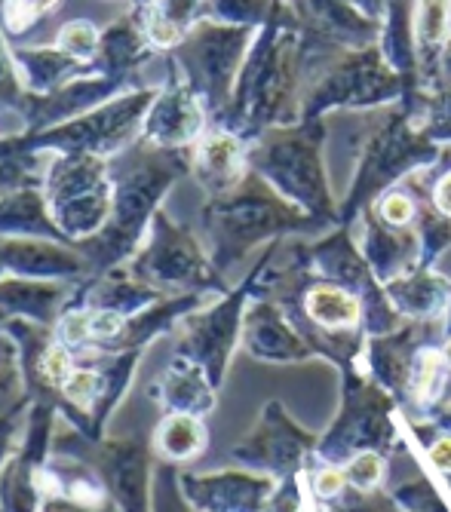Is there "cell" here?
Here are the masks:
<instances>
[{
  "label": "cell",
  "mask_w": 451,
  "mask_h": 512,
  "mask_svg": "<svg viewBox=\"0 0 451 512\" xmlns=\"http://www.w3.org/2000/svg\"><path fill=\"white\" fill-rule=\"evenodd\" d=\"M243 37L237 31H218L212 25H203L194 34H185V40L175 46L178 56L185 59L188 71H197L209 89H221L228 83V71L237 59Z\"/></svg>",
  "instance_id": "obj_1"
},
{
  "label": "cell",
  "mask_w": 451,
  "mask_h": 512,
  "mask_svg": "<svg viewBox=\"0 0 451 512\" xmlns=\"http://www.w3.org/2000/svg\"><path fill=\"white\" fill-rule=\"evenodd\" d=\"M13 59L31 96H43V92L59 89L83 68L62 46H19V50H13Z\"/></svg>",
  "instance_id": "obj_2"
},
{
  "label": "cell",
  "mask_w": 451,
  "mask_h": 512,
  "mask_svg": "<svg viewBox=\"0 0 451 512\" xmlns=\"http://www.w3.org/2000/svg\"><path fill=\"white\" fill-rule=\"evenodd\" d=\"M200 120V108L197 99L188 89H169L163 96L154 99L151 111H148V135L151 138H185L197 129Z\"/></svg>",
  "instance_id": "obj_3"
},
{
  "label": "cell",
  "mask_w": 451,
  "mask_h": 512,
  "mask_svg": "<svg viewBox=\"0 0 451 512\" xmlns=\"http://www.w3.org/2000/svg\"><path fill=\"white\" fill-rule=\"evenodd\" d=\"M307 313L313 322L326 325V329H347L359 319V301L341 289L320 286L307 295Z\"/></svg>",
  "instance_id": "obj_4"
},
{
  "label": "cell",
  "mask_w": 451,
  "mask_h": 512,
  "mask_svg": "<svg viewBox=\"0 0 451 512\" xmlns=\"http://www.w3.org/2000/svg\"><path fill=\"white\" fill-rule=\"evenodd\" d=\"M59 7L62 0H0V31L10 40H22Z\"/></svg>",
  "instance_id": "obj_5"
},
{
  "label": "cell",
  "mask_w": 451,
  "mask_h": 512,
  "mask_svg": "<svg viewBox=\"0 0 451 512\" xmlns=\"http://www.w3.org/2000/svg\"><path fill=\"white\" fill-rule=\"evenodd\" d=\"M206 442V433L200 427V421L188 414H178V417H169V421L160 427V448L175 457V460H185V457H194Z\"/></svg>",
  "instance_id": "obj_6"
},
{
  "label": "cell",
  "mask_w": 451,
  "mask_h": 512,
  "mask_svg": "<svg viewBox=\"0 0 451 512\" xmlns=\"http://www.w3.org/2000/svg\"><path fill=\"white\" fill-rule=\"evenodd\" d=\"M451 31V0H418V16H415V34L421 46L436 50L448 40Z\"/></svg>",
  "instance_id": "obj_7"
},
{
  "label": "cell",
  "mask_w": 451,
  "mask_h": 512,
  "mask_svg": "<svg viewBox=\"0 0 451 512\" xmlns=\"http://www.w3.org/2000/svg\"><path fill=\"white\" fill-rule=\"evenodd\" d=\"M56 46H62V50L68 56H74L80 65H89L96 56H99V46H102V31L86 22V19H77V22H68L59 37H56Z\"/></svg>",
  "instance_id": "obj_8"
},
{
  "label": "cell",
  "mask_w": 451,
  "mask_h": 512,
  "mask_svg": "<svg viewBox=\"0 0 451 512\" xmlns=\"http://www.w3.org/2000/svg\"><path fill=\"white\" fill-rule=\"evenodd\" d=\"M237 157H240V148H237V142L231 135H224V132H215V135H209L206 142H203V148H200V163H203V169H209V172H218V175H224V172H234V166H237Z\"/></svg>",
  "instance_id": "obj_9"
},
{
  "label": "cell",
  "mask_w": 451,
  "mask_h": 512,
  "mask_svg": "<svg viewBox=\"0 0 451 512\" xmlns=\"http://www.w3.org/2000/svg\"><path fill=\"white\" fill-rule=\"evenodd\" d=\"M445 368V353H436V350H424L412 368V393L418 402H430L436 396V384H439V375Z\"/></svg>",
  "instance_id": "obj_10"
},
{
  "label": "cell",
  "mask_w": 451,
  "mask_h": 512,
  "mask_svg": "<svg viewBox=\"0 0 451 512\" xmlns=\"http://www.w3.org/2000/svg\"><path fill=\"white\" fill-rule=\"evenodd\" d=\"M347 482L353 485V488H359V491H369V488H375L378 482H381V476H384V460H381V454H375V451H356L353 457H350V463H347Z\"/></svg>",
  "instance_id": "obj_11"
},
{
  "label": "cell",
  "mask_w": 451,
  "mask_h": 512,
  "mask_svg": "<svg viewBox=\"0 0 451 512\" xmlns=\"http://www.w3.org/2000/svg\"><path fill=\"white\" fill-rule=\"evenodd\" d=\"M93 390H96L93 371H71L68 381H65V396L77 405H86L89 399H93Z\"/></svg>",
  "instance_id": "obj_12"
},
{
  "label": "cell",
  "mask_w": 451,
  "mask_h": 512,
  "mask_svg": "<svg viewBox=\"0 0 451 512\" xmlns=\"http://www.w3.org/2000/svg\"><path fill=\"white\" fill-rule=\"evenodd\" d=\"M344 485H347V473L335 470V467H326V470H320L317 476H313V491H317L320 497H326V500L338 497L344 491Z\"/></svg>",
  "instance_id": "obj_13"
},
{
  "label": "cell",
  "mask_w": 451,
  "mask_h": 512,
  "mask_svg": "<svg viewBox=\"0 0 451 512\" xmlns=\"http://www.w3.org/2000/svg\"><path fill=\"white\" fill-rule=\"evenodd\" d=\"M43 371H47L50 381H68L71 375V362H68V350L65 347H53L43 359Z\"/></svg>",
  "instance_id": "obj_14"
},
{
  "label": "cell",
  "mask_w": 451,
  "mask_h": 512,
  "mask_svg": "<svg viewBox=\"0 0 451 512\" xmlns=\"http://www.w3.org/2000/svg\"><path fill=\"white\" fill-rule=\"evenodd\" d=\"M384 218L390 221V224H405V221H412V215H415V206H412V200L409 197H402V194H393V197H387L384 200Z\"/></svg>",
  "instance_id": "obj_15"
},
{
  "label": "cell",
  "mask_w": 451,
  "mask_h": 512,
  "mask_svg": "<svg viewBox=\"0 0 451 512\" xmlns=\"http://www.w3.org/2000/svg\"><path fill=\"white\" fill-rule=\"evenodd\" d=\"M427 457H430V463H433V467H436L439 473L451 476V436L436 439V442L430 445Z\"/></svg>",
  "instance_id": "obj_16"
},
{
  "label": "cell",
  "mask_w": 451,
  "mask_h": 512,
  "mask_svg": "<svg viewBox=\"0 0 451 512\" xmlns=\"http://www.w3.org/2000/svg\"><path fill=\"white\" fill-rule=\"evenodd\" d=\"M436 206H439L445 215H451V172L439 181V188H436Z\"/></svg>",
  "instance_id": "obj_17"
},
{
  "label": "cell",
  "mask_w": 451,
  "mask_h": 512,
  "mask_svg": "<svg viewBox=\"0 0 451 512\" xmlns=\"http://www.w3.org/2000/svg\"><path fill=\"white\" fill-rule=\"evenodd\" d=\"M442 353H445V362H448V365H451V341H448V347H445V350H442Z\"/></svg>",
  "instance_id": "obj_18"
}]
</instances>
